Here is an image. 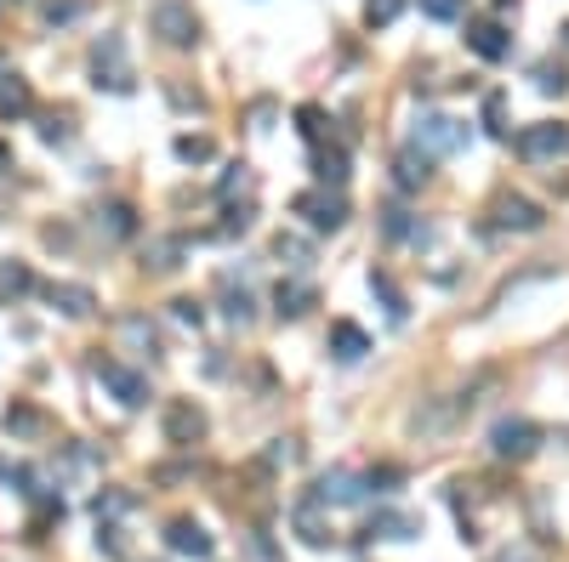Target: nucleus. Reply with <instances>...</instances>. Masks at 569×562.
Here are the masks:
<instances>
[{"label": "nucleus", "mask_w": 569, "mask_h": 562, "mask_svg": "<svg viewBox=\"0 0 569 562\" xmlns=\"http://www.w3.org/2000/svg\"><path fill=\"white\" fill-rule=\"evenodd\" d=\"M97 380H103V387H109L120 403H126V409H143V403H148V375L114 364V358H103V364H97Z\"/></svg>", "instance_id": "7"}, {"label": "nucleus", "mask_w": 569, "mask_h": 562, "mask_svg": "<svg viewBox=\"0 0 569 562\" xmlns=\"http://www.w3.org/2000/svg\"><path fill=\"white\" fill-rule=\"evenodd\" d=\"M29 285H35V273L23 267V262H7V267H0V296H23Z\"/></svg>", "instance_id": "23"}, {"label": "nucleus", "mask_w": 569, "mask_h": 562, "mask_svg": "<svg viewBox=\"0 0 569 562\" xmlns=\"http://www.w3.org/2000/svg\"><path fill=\"white\" fill-rule=\"evenodd\" d=\"M541 222H547V216H541L535 199H524V193H502V199H496V227H512V234H535Z\"/></svg>", "instance_id": "10"}, {"label": "nucleus", "mask_w": 569, "mask_h": 562, "mask_svg": "<svg viewBox=\"0 0 569 562\" xmlns=\"http://www.w3.org/2000/svg\"><path fill=\"white\" fill-rule=\"evenodd\" d=\"M97 234H109V239H132L137 234V211L126 199H109L103 211H97Z\"/></svg>", "instance_id": "14"}, {"label": "nucleus", "mask_w": 569, "mask_h": 562, "mask_svg": "<svg viewBox=\"0 0 569 562\" xmlns=\"http://www.w3.org/2000/svg\"><path fill=\"white\" fill-rule=\"evenodd\" d=\"M35 426H40L35 409H7V432H35Z\"/></svg>", "instance_id": "31"}, {"label": "nucleus", "mask_w": 569, "mask_h": 562, "mask_svg": "<svg viewBox=\"0 0 569 562\" xmlns=\"http://www.w3.org/2000/svg\"><path fill=\"white\" fill-rule=\"evenodd\" d=\"M518 153H524L530 165H541V160H569V125H558V120L524 125V132H518Z\"/></svg>", "instance_id": "2"}, {"label": "nucleus", "mask_w": 569, "mask_h": 562, "mask_svg": "<svg viewBox=\"0 0 569 562\" xmlns=\"http://www.w3.org/2000/svg\"><path fill=\"white\" fill-rule=\"evenodd\" d=\"M228 319H234V324H245V319H251V296H245V290H239V296L228 290Z\"/></svg>", "instance_id": "32"}, {"label": "nucleus", "mask_w": 569, "mask_h": 562, "mask_svg": "<svg viewBox=\"0 0 569 562\" xmlns=\"http://www.w3.org/2000/svg\"><path fill=\"white\" fill-rule=\"evenodd\" d=\"M467 46H473L484 63H502L507 51H512V40H507V29H502L496 17H479V23H467Z\"/></svg>", "instance_id": "11"}, {"label": "nucleus", "mask_w": 569, "mask_h": 562, "mask_svg": "<svg viewBox=\"0 0 569 562\" xmlns=\"http://www.w3.org/2000/svg\"><path fill=\"white\" fill-rule=\"evenodd\" d=\"M364 495V483L354 477V472H331V477H319V505H354Z\"/></svg>", "instance_id": "13"}, {"label": "nucleus", "mask_w": 569, "mask_h": 562, "mask_svg": "<svg viewBox=\"0 0 569 562\" xmlns=\"http://www.w3.org/2000/svg\"><path fill=\"white\" fill-rule=\"evenodd\" d=\"M331 352L342 358V364H354V358H364V352H370L364 329H359V324H348V319H342V324H331Z\"/></svg>", "instance_id": "17"}, {"label": "nucleus", "mask_w": 569, "mask_h": 562, "mask_svg": "<svg viewBox=\"0 0 569 562\" xmlns=\"http://www.w3.org/2000/svg\"><path fill=\"white\" fill-rule=\"evenodd\" d=\"M7 80H12V63H7V58H0V86H7Z\"/></svg>", "instance_id": "38"}, {"label": "nucleus", "mask_w": 569, "mask_h": 562, "mask_svg": "<svg viewBox=\"0 0 569 562\" xmlns=\"http://www.w3.org/2000/svg\"><path fill=\"white\" fill-rule=\"evenodd\" d=\"M171 307H177V319H183V324H200V319H206V313H200V301H188V296H183V301H171Z\"/></svg>", "instance_id": "34"}, {"label": "nucleus", "mask_w": 569, "mask_h": 562, "mask_svg": "<svg viewBox=\"0 0 569 562\" xmlns=\"http://www.w3.org/2000/svg\"><path fill=\"white\" fill-rule=\"evenodd\" d=\"M274 255H285V262H308V245L290 239V234H280V239H274Z\"/></svg>", "instance_id": "30"}, {"label": "nucleus", "mask_w": 569, "mask_h": 562, "mask_svg": "<svg viewBox=\"0 0 569 562\" xmlns=\"http://www.w3.org/2000/svg\"><path fill=\"white\" fill-rule=\"evenodd\" d=\"M91 74H97V86H109V91H132V63H126V40L120 35H103L91 51Z\"/></svg>", "instance_id": "4"}, {"label": "nucleus", "mask_w": 569, "mask_h": 562, "mask_svg": "<svg viewBox=\"0 0 569 562\" xmlns=\"http://www.w3.org/2000/svg\"><path fill=\"white\" fill-rule=\"evenodd\" d=\"M0 171H12V148L7 142H0Z\"/></svg>", "instance_id": "37"}, {"label": "nucleus", "mask_w": 569, "mask_h": 562, "mask_svg": "<svg viewBox=\"0 0 569 562\" xmlns=\"http://www.w3.org/2000/svg\"><path fill=\"white\" fill-rule=\"evenodd\" d=\"M490 449H496L502 460H530V454L541 449V426H535V421L507 415V421L490 426Z\"/></svg>", "instance_id": "3"}, {"label": "nucleus", "mask_w": 569, "mask_h": 562, "mask_svg": "<svg viewBox=\"0 0 569 562\" xmlns=\"http://www.w3.org/2000/svg\"><path fill=\"white\" fill-rule=\"evenodd\" d=\"M46 301H52L63 319H86L91 307H97V296H91L86 285H52V290H46Z\"/></svg>", "instance_id": "15"}, {"label": "nucleus", "mask_w": 569, "mask_h": 562, "mask_svg": "<svg viewBox=\"0 0 569 562\" xmlns=\"http://www.w3.org/2000/svg\"><path fill=\"white\" fill-rule=\"evenodd\" d=\"M370 296H376V301L387 307V319H393V324H405V313H410V307H405V290L393 285L387 273H370Z\"/></svg>", "instance_id": "19"}, {"label": "nucleus", "mask_w": 569, "mask_h": 562, "mask_svg": "<svg viewBox=\"0 0 569 562\" xmlns=\"http://www.w3.org/2000/svg\"><path fill=\"white\" fill-rule=\"evenodd\" d=\"M177 250H183L177 239H160L154 250H148V255H154V262H148V267H154V273H171V267H177Z\"/></svg>", "instance_id": "27"}, {"label": "nucleus", "mask_w": 569, "mask_h": 562, "mask_svg": "<svg viewBox=\"0 0 569 562\" xmlns=\"http://www.w3.org/2000/svg\"><path fill=\"white\" fill-rule=\"evenodd\" d=\"M496 562H541L535 551H524V546H518V551H507V557H496Z\"/></svg>", "instance_id": "36"}, {"label": "nucleus", "mask_w": 569, "mask_h": 562, "mask_svg": "<svg viewBox=\"0 0 569 562\" xmlns=\"http://www.w3.org/2000/svg\"><path fill=\"white\" fill-rule=\"evenodd\" d=\"M86 12V0H52V7H46V23H74Z\"/></svg>", "instance_id": "28"}, {"label": "nucleus", "mask_w": 569, "mask_h": 562, "mask_svg": "<svg viewBox=\"0 0 569 562\" xmlns=\"http://www.w3.org/2000/svg\"><path fill=\"white\" fill-rule=\"evenodd\" d=\"M342 176H348V153H319V183H336L342 188Z\"/></svg>", "instance_id": "25"}, {"label": "nucleus", "mask_w": 569, "mask_h": 562, "mask_svg": "<svg viewBox=\"0 0 569 562\" xmlns=\"http://www.w3.org/2000/svg\"><path fill=\"white\" fill-rule=\"evenodd\" d=\"M165 546L177 551V557H194V562H211V557H217V540H211V534L194 523V517H177V523H171V528H165Z\"/></svg>", "instance_id": "8"}, {"label": "nucleus", "mask_w": 569, "mask_h": 562, "mask_svg": "<svg viewBox=\"0 0 569 562\" xmlns=\"http://www.w3.org/2000/svg\"><path fill=\"white\" fill-rule=\"evenodd\" d=\"M393 176H399V188L405 193H416V188H428V176H433V160L422 148H405L399 160H393Z\"/></svg>", "instance_id": "12"}, {"label": "nucleus", "mask_w": 569, "mask_h": 562, "mask_svg": "<svg viewBox=\"0 0 569 562\" xmlns=\"http://www.w3.org/2000/svg\"><path fill=\"white\" fill-rule=\"evenodd\" d=\"M29 109H35V97H29V80H17V74H12V80L0 86V120H23Z\"/></svg>", "instance_id": "20"}, {"label": "nucleus", "mask_w": 569, "mask_h": 562, "mask_svg": "<svg viewBox=\"0 0 569 562\" xmlns=\"http://www.w3.org/2000/svg\"><path fill=\"white\" fill-rule=\"evenodd\" d=\"M370 534H382V540H416V534H422V523L410 517V511H376V517H370Z\"/></svg>", "instance_id": "16"}, {"label": "nucleus", "mask_w": 569, "mask_h": 562, "mask_svg": "<svg viewBox=\"0 0 569 562\" xmlns=\"http://www.w3.org/2000/svg\"><path fill=\"white\" fill-rule=\"evenodd\" d=\"M461 7H467V0H422V12H428L433 23H456Z\"/></svg>", "instance_id": "26"}, {"label": "nucleus", "mask_w": 569, "mask_h": 562, "mask_svg": "<svg viewBox=\"0 0 569 562\" xmlns=\"http://www.w3.org/2000/svg\"><path fill=\"white\" fill-rule=\"evenodd\" d=\"M165 438H171V444H183V449H188V444H200V438H206V409H200V403H188V398H177V403L165 409Z\"/></svg>", "instance_id": "9"}, {"label": "nucleus", "mask_w": 569, "mask_h": 562, "mask_svg": "<svg viewBox=\"0 0 569 562\" xmlns=\"http://www.w3.org/2000/svg\"><path fill=\"white\" fill-rule=\"evenodd\" d=\"M535 91L564 97V91H569V74H564V63H535Z\"/></svg>", "instance_id": "22"}, {"label": "nucleus", "mask_w": 569, "mask_h": 562, "mask_svg": "<svg viewBox=\"0 0 569 562\" xmlns=\"http://www.w3.org/2000/svg\"><path fill=\"white\" fill-rule=\"evenodd\" d=\"M308 307H313V285H302V278H290V285L274 290V313L280 319H302Z\"/></svg>", "instance_id": "18"}, {"label": "nucleus", "mask_w": 569, "mask_h": 562, "mask_svg": "<svg viewBox=\"0 0 569 562\" xmlns=\"http://www.w3.org/2000/svg\"><path fill=\"white\" fill-rule=\"evenodd\" d=\"M399 12H405V0H364V23H370V29H387Z\"/></svg>", "instance_id": "24"}, {"label": "nucleus", "mask_w": 569, "mask_h": 562, "mask_svg": "<svg viewBox=\"0 0 569 562\" xmlns=\"http://www.w3.org/2000/svg\"><path fill=\"white\" fill-rule=\"evenodd\" d=\"M177 160H211V137H177Z\"/></svg>", "instance_id": "29"}, {"label": "nucleus", "mask_w": 569, "mask_h": 562, "mask_svg": "<svg viewBox=\"0 0 569 562\" xmlns=\"http://www.w3.org/2000/svg\"><path fill=\"white\" fill-rule=\"evenodd\" d=\"M296 216H308L313 234H336V227L348 222V199L325 193V188H308V193H296Z\"/></svg>", "instance_id": "5"}, {"label": "nucleus", "mask_w": 569, "mask_h": 562, "mask_svg": "<svg viewBox=\"0 0 569 562\" xmlns=\"http://www.w3.org/2000/svg\"><path fill=\"white\" fill-rule=\"evenodd\" d=\"M484 114H490V132H507V125H502V97H490Z\"/></svg>", "instance_id": "35"}, {"label": "nucleus", "mask_w": 569, "mask_h": 562, "mask_svg": "<svg viewBox=\"0 0 569 562\" xmlns=\"http://www.w3.org/2000/svg\"><path fill=\"white\" fill-rule=\"evenodd\" d=\"M148 23H154V35H160L165 46H177V51L200 46V17H194V7H188V0H154V12H148Z\"/></svg>", "instance_id": "1"}, {"label": "nucleus", "mask_w": 569, "mask_h": 562, "mask_svg": "<svg viewBox=\"0 0 569 562\" xmlns=\"http://www.w3.org/2000/svg\"><path fill=\"white\" fill-rule=\"evenodd\" d=\"M296 534H302L308 546H331V528L319 523V500H302V505H296Z\"/></svg>", "instance_id": "21"}, {"label": "nucleus", "mask_w": 569, "mask_h": 562, "mask_svg": "<svg viewBox=\"0 0 569 562\" xmlns=\"http://www.w3.org/2000/svg\"><path fill=\"white\" fill-rule=\"evenodd\" d=\"M467 142V125L450 120V114H422L416 120V148L428 153V160H438V153H456Z\"/></svg>", "instance_id": "6"}, {"label": "nucleus", "mask_w": 569, "mask_h": 562, "mask_svg": "<svg viewBox=\"0 0 569 562\" xmlns=\"http://www.w3.org/2000/svg\"><path fill=\"white\" fill-rule=\"evenodd\" d=\"M40 137H46V142H63V137H69V125H63L58 114H46V120H40Z\"/></svg>", "instance_id": "33"}]
</instances>
